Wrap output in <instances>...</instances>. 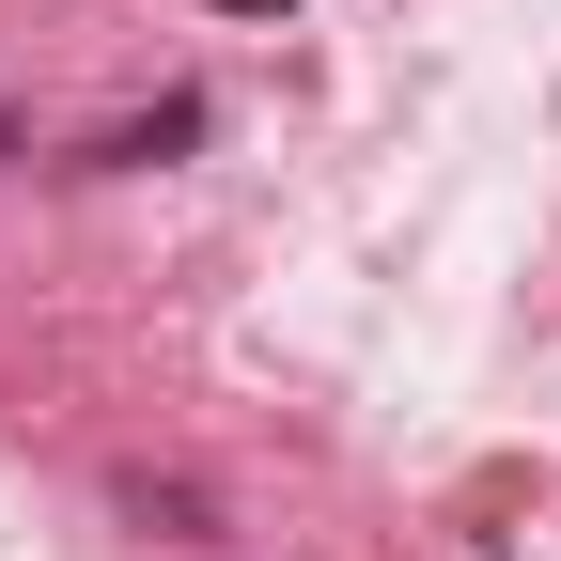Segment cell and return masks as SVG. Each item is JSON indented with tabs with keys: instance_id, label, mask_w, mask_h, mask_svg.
Returning <instances> with one entry per match:
<instances>
[{
	"instance_id": "6da1fadb",
	"label": "cell",
	"mask_w": 561,
	"mask_h": 561,
	"mask_svg": "<svg viewBox=\"0 0 561 561\" xmlns=\"http://www.w3.org/2000/svg\"><path fill=\"white\" fill-rule=\"evenodd\" d=\"M187 140H203V110L172 94L157 125H110V140H94V172H140V157H187Z\"/></svg>"
}]
</instances>
